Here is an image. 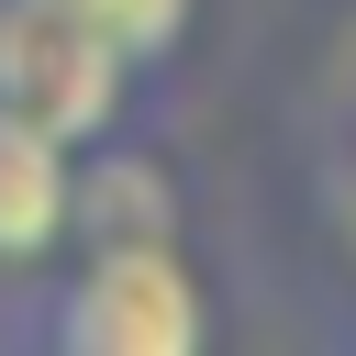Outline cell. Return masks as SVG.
Returning <instances> with one entry per match:
<instances>
[{
    "mask_svg": "<svg viewBox=\"0 0 356 356\" xmlns=\"http://www.w3.org/2000/svg\"><path fill=\"white\" fill-rule=\"evenodd\" d=\"M0 345L44 356H200L211 345V289L178 234H67L11 300Z\"/></svg>",
    "mask_w": 356,
    "mask_h": 356,
    "instance_id": "1",
    "label": "cell"
},
{
    "mask_svg": "<svg viewBox=\"0 0 356 356\" xmlns=\"http://www.w3.org/2000/svg\"><path fill=\"white\" fill-rule=\"evenodd\" d=\"M145 67L111 44V33H89L78 11H56V0H0V111H22V122H44L56 145H111V134H134V111H145Z\"/></svg>",
    "mask_w": 356,
    "mask_h": 356,
    "instance_id": "2",
    "label": "cell"
},
{
    "mask_svg": "<svg viewBox=\"0 0 356 356\" xmlns=\"http://www.w3.org/2000/svg\"><path fill=\"white\" fill-rule=\"evenodd\" d=\"M67 234H78V145L0 111V289H22Z\"/></svg>",
    "mask_w": 356,
    "mask_h": 356,
    "instance_id": "3",
    "label": "cell"
},
{
    "mask_svg": "<svg viewBox=\"0 0 356 356\" xmlns=\"http://www.w3.org/2000/svg\"><path fill=\"white\" fill-rule=\"evenodd\" d=\"M56 11H78L89 33H111L156 89H167V67L189 56V33H200V0H56Z\"/></svg>",
    "mask_w": 356,
    "mask_h": 356,
    "instance_id": "4",
    "label": "cell"
}]
</instances>
